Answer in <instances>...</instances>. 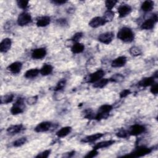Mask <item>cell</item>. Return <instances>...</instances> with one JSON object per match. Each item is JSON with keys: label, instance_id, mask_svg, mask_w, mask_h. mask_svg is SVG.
<instances>
[{"label": "cell", "instance_id": "6da1fadb", "mask_svg": "<svg viewBox=\"0 0 158 158\" xmlns=\"http://www.w3.org/2000/svg\"><path fill=\"white\" fill-rule=\"evenodd\" d=\"M117 38L124 42L130 43L134 40L135 35L130 28L123 27L118 32Z\"/></svg>", "mask_w": 158, "mask_h": 158}, {"label": "cell", "instance_id": "7a4b0ae2", "mask_svg": "<svg viewBox=\"0 0 158 158\" xmlns=\"http://www.w3.org/2000/svg\"><path fill=\"white\" fill-rule=\"evenodd\" d=\"M113 107L109 104H104L101 106L98 110V113L95 115V119L96 120H101L102 119H107L109 116V112L112 110Z\"/></svg>", "mask_w": 158, "mask_h": 158}, {"label": "cell", "instance_id": "3957f363", "mask_svg": "<svg viewBox=\"0 0 158 158\" xmlns=\"http://www.w3.org/2000/svg\"><path fill=\"white\" fill-rule=\"evenodd\" d=\"M24 99L19 98L17 99L16 102L13 104L11 109V112L13 115H17L21 114L24 112Z\"/></svg>", "mask_w": 158, "mask_h": 158}, {"label": "cell", "instance_id": "277c9868", "mask_svg": "<svg viewBox=\"0 0 158 158\" xmlns=\"http://www.w3.org/2000/svg\"><path fill=\"white\" fill-rule=\"evenodd\" d=\"M152 149L146 147H139L136 148L133 152H132L130 154L127 155V156L128 157H142L146 154H148L152 152Z\"/></svg>", "mask_w": 158, "mask_h": 158}, {"label": "cell", "instance_id": "5b68a950", "mask_svg": "<svg viewBox=\"0 0 158 158\" xmlns=\"http://www.w3.org/2000/svg\"><path fill=\"white\" fill-rule=\"evenodd\" d=\"M104 74H105V72L104 71H103L101 69L98 70V71H96L95 72L90 74L87 77V82L94 83L98 82V80H101V79H103Z\"/></svg>", "mask_w": 158, "mask_h": 158}, {"label": "cell", "instance_id": "8992f818", "mask_svg": "<svg viewBox=\"0 0 158 158\" xmlns=\"http://www.w3.org/2000/svg\"><path fill=\"white\" fill-rule=\"evenodd\" d=\"M114 38V33L111 32H108L100 34L98 39L101 43L106 45H109L112 42Z\"/></svg>", "mask_w": 158, "mask_h": 158}, {"label": "cell", "instance_id": "52a82bcc", "mask_svg": "<svg viewBox=\"0 0 158 158\" xmlns=\"http://www.w3.org/2000/svg\"><path fill=\"white\" fill-rule=\"evenodd\" d=\"M32 22L31 16L26 12L19 14L18 19V24L20 26H24Z\"/></svg>", "mask_w": 158, "mask_h": 158}, {"label": "cell", "instance_id": "ba28073f", "mask_svg": "<svg viewBox=\"0 0 158 158\" xmlns=\"http://www.w3.org/2000/svg\"><path fill=\"white\" fill-rule=\"evenodd\" d=\"M157 21V15H154L152 18L146 20L142 24V25L141 26V29L143 30H151L154 27Z\"/></svg>", "mask_w": 158, "mask_h": 158}, {"label": "cell", "instance_id": "9c48e42d", "mask_svg": "<svg viewBox=\"0 0 158 158\" xmlns=\"http://www.w3.org/2000/svg\"><path fill=\"white\" fill-rule=\"evenodd\" d=\"M145 131H146V128L144 126L140 124H135L131 127L130 130L128 132L130 135L138 136L144 133Z\"/></svg>", "mask_w": 158, "mask_h": 158}, {"label": "cell", "instance_id": "30bf717a", "mask_svg": "<svg viewBox=\"0 0 158 158\" xmlns=\"http://www.w3.org/2000/svg\"><path fill=\"white\" fill-rule=\"evenodd\" d=\"M107 22L101 17H96L91 20L89 22V26L92 28H98L99 27L104 26Z\"/></svg>", "mask_w": 158, "mask_h": 158}, {"label": "cell", "instance_id": "8fae6325", "mask_svg": "<svg viewBox=\"0 0 158 158\" xmlns=\"http://www.w3.org/2000/svg\"><path fill=\"white\" fill-rule=\"evenodd\" d=\"M47 55V50L45 48H40L34 50L32 53V57L35 59H41Z\"/></svg>", "mask_w": 158, "mask_h": 158}, {"label": "cell", "instance_id": "7c38bea8", "mask_svg": "<svg viewBox=\"0 0 158 158\" xmlns=\"http://www.w3.org/2000/svg\"><path fill=\"white\" fill-rule=\"evenodd\" d=\"M51 127V123L50 122H43L40 123L35 128L36 132H45L48 131Z\"/></svg>", "mask_w": 158, "mask_h": 158}, {"label": "cell", "instance_id": "4fadbf2b", "mask_svg": "<svg viewBox=\"0 0 158 158\" xmlns=\"http://www.w3.org/2000/svg\"><path fill=\"white\" fill-rule=\"evenodd\" d=\"M12 41L10 38H5L0 43V51L2 53L8 52L11 47Z\"/></svg>", "mask_w": 158, "mask_h": 158}, {"label": "cell", "instance_id": "5bb4252c", "mask_svg": "<svg viewBox=\"0 0 158 158\" xmlns=\"http://www.w3.org/2000/svg\"><path fill=\"white\" fill-rule=\"evenodd\" d=\"M132 12V8L127 5H122L118 8V13L120 18H125Z\"/></svg>", "mask_w": 158, "mask_h": 158}, {"label": "cell", "instance_id": "9a60e30c", "mask_svg": "<svg viewBox=\"0 0 158 158\" xmlns=\"http://www.w3.org/2000/svg\"><path fill=\"white\" fill-rule=\"evenodd\" d=\"M127 63V58L125 56H120L115 59L111 63L112 67H122L125 65Z\"/></svg>", "mask_w": 158, "mask_h": 158}, {"label": "cell", "instance_id": "2e32d148", "mask_svg": "<svg viewBox=\"0 0 158 158\" xmlns=\"http://www.w3.org/2000/svg\"><path fill=\"white\" fill-rule=\"evenodd\" d=\"M22 67V64L21 62H15L10 64L8 67V70L14 74H16L20 72Z\"/></svg>", "mask_w": 158, "mask_h": 158}, {"label": "cell", "instance_id": "e0dca14e", "mask_svg": "<svg viewBox=\"0 0 158 158\" xmlns=\"http://www.w3.org/2000/svg\"><path fill=\"white\" fill-rule=\"evenodd\" d=\"M104 135V133H98L94 135H89L86 136L85 138H83L81 140V142L82 143H91V142H94L98 140H99V138H101V137H103Z\"/></svg>", "mask_w": 158, "mask_h": 158}, {"label": "cell", "instance_id": "ac0fdd59", "mask_svg": "<svg viewBox=\"0 0 158 158\" xmlns=\"http://www.w3.org/2000/svg\"><path fill=\"white\" fill-rule=\"evenodd\" d=\"M24 129V127L22 124L14 125H11L8 128L7 132L11 135H15V134H17V133L21 132Z\"/></svg>", "mask_w": 158, "mask_h": 158}, {"label": "cell", "instance_id": "d6986e66", "mask_svg": "<svg viewBox=\"0 0 158 158\" xmlns=\"http://www.w3.org/2000/svg\"><path fill=\"white\" fill-rule=\"evenodd\" d=\"M51 22V18L49 16H43L40 18L37 21V26L39 27H44L48 26Z\"/></svg>", "mask_w": 158, "mask_h": 158}, {"label": "cell", "instance_id": "ffe728a7", "mask_svg": "<svg viewBox=\"0 0 158 158\" xmlns=\"http://www.w3.org/2000/svg\"><path fill=\"white\" fill-rule=\"evenodd\" d=\"M115 142V140H107V141H101L99 142L98 143H97L96 144H95L93 146V149L98 150L99 149H101V148H107L110 146H111L112 144H114V143Z\"/></svg>", "mask_w": 158, "mask_h": 158}, {"label": "cell", "instance_id": "44dd1931", "mask_svg": "<svg viewBox=\"0 0 158 158\" xmlns=\"http://www.w3.org/2000/svg\"><path fill=\"white\" fill-rule=\"evenodd\" d=\"M154 83V78L153 77H145L141 80L139 83L138 85L143 87H148L149 86L152 85Z\"/></svg>", "mask_w": 158, "mask_h": 158}, {"label": "cell", "instance_id": "7402d4cb", "mask_svg": "<svg viewBox=\"0 0 158 158\" xmlns=\"http://www.w3.org/2000/svg\"><path fill=\"white\" fill-rule=\"evenodd\" d=\"M72 131V127H65L60 129L56 132V135L59 138H63L68 135Z\"/></svg>", "mask_w": 158, "mask_h": 158}, {"label": "cell", "instance_id": "603a6c76", "mask_svg": "<svg viewBox=\"0 0 158 158\" xmlns=\"http://www.w3.org/2000/svg\"><path fill=\"white\" fill-rule=\"evenodd\" d=\"M85 46L84 45L80 43H75L73 45L71 48V51L74 54H79L81 53L84 51Z\"/></svg>", "mask_w": 158, "mask_h": 158}, {"label": "cell", "instance_id": "cb8c5ba5", "mask_svg": "<svg viewBox=\"0 0 158 158\" xmlns=\"http://www.w3.org/2000/svg\"><path fill=\"white\" fill-rule=\"evenodd\" d=\"M53 67L50 64H45L40 70V73L43 76H47L51 74L53 72Z\"/></svg>", "mask_w": 158, "mask_h": 158}, {"label": "cell", "instance_id": "d4e9b609", "mask_svg": "<svg viewBox=\"0 0 158 158\" xmlns=\"http://www.w3.org/2000/svg\"><path fill=\"white\" fill-rule=\"evenodd\" d=\"M154 8V2L152 1H145L141 5V10L144 12H149Z\"/></svg>", "mask_w": 158, "mask_h": 158}, {"label": "cell", "instance_id": "484cf974", "mask_svg": "<svg viewBox=\"0 0 158 158\" xmlns=\"http://www.w3.org/2000/svg\"><path fill=\"white\" fill-rule=\"evenodd\" d=\"M40 73V70L38 69H32L27 71L25 74V77L27 79H32L36 77Z\"/></svg>", "mask_w": 158, "mask_h": 158}, {"label": "cell", "instance_id": "4316f807", "mask_svg": "<svg viewBox=\"0 0 158 158\" xmlns=\"http://www.w3.org/2000/svg\"><path fill=\"white\" fill-rule=\"evenodd\" d=\"M109 82V79H101L98 82L94 83L93 87L96 88H102L104 87H105L108 83Z\"/></svg>", "mask_w": 158, "mask_h": 158}, {"label": "cell", "instance_id": "83f0119b", "mask_svg": "<svg viewBox=\"0 0 158 158\" xmlns=\"http://www.w3.org/2000/svg\"><path fill=\"white\" fill-rule=\"evenodd\" d=\"M14 95L13 94H10V95H6L5 96H2L1 97V104H8L11 103L13 99H14Z\"/></svg>", "mask_w": 158, "mask_h": 158}, {"label": "cell", "instance_id": "f1b7e54d", "mask_svg": "<svg viewBox=\"0 0 158 158\" xmlns=\"http://www.w3.org/2000/svg\"><path fill=\"white\" fill-rule=\"evenodd\" d=\"M114 17V13L112 10H107L105 12L103 19L107 22L111 21Z\"/></svg>", "mask_w": 158, "mask_h": 158}, {"label": "cell", "instance_id": "f546056e", "mask_svg": "<svg viewBox=\"0 0 158 158\" xmlns=\"http://www.w3.org/2000/svg\"><path fill=\"white\" fill-rule=\"evenodd\" d=\"M130 55L133 56H138L141 55V50L136 47H133L130 49L129 51Z\"/></svg>", "mask_w": 158, "mask_h": 158}, {"label": "cell", "instance_id": "4dcf8cb0", "mask_svg": "<svg viewBox=\"0 0 158 158\" xmlns=\"http://www.w3.org/2000/svg\"><path fill=\"white\" fill-rule=\"evenodd\" d=\"M27 140L26 137H22L17 140H16L14 143H13V145L15 147H20L22 145H24L26 142H27Z\"/></svg>", "mask_w": 158, "mask_h": 158}, {"label": "cell", "instance_id": "1f68e13d", "mask_svg": "<svg viewBox=\"0 0 158 158\" xmlns=\"http://www.w3.org/2000/svg\"><path fill=\"white\" fill-rule=\"evenodd\" d=\"M84 117L88 119H95V116L93 111L91 109H88L84 111Z\"/></svg>", "mask_w": 158, "mask_h": 158}, {"label": "cell", "instance_id": "d6a6232c", "mask_svg": "<svg viewBox=\"0 0 158 158\" xmlns=\"http://www.w3.org/2000/svg\"><path fill=\"white\" fill-rule=\"evenodd\" d=\"M66 84V80L65 79L61 80L56 85V86L55 88V91H59L61 90H63Z\"/></svg>", "mask_w": 158, "mask_h": 158}, {"label": "cell", "instance_id": "836d02e7", "mask_svg": "<svg viewBox=\"0 0 158 158\" xmlns=\"http://www.w3.org/2000/svg\"><path fill=\"white\" fill-rule=\"evenodd\" d=\"M124 77L123 75H122L120 74H117L114 75H113L110 79L109 81L114 82H120L124 80Z\"/></svg>", "mask_w": 158, "mask_h": 158}, {"label": "cell", "instance_id": "e575fe53", "mask_svg": "<svg viewBox=\"0 0 158 158\" xmlns=\"http://www.w3.org/2000/svg\"><path fill=\"white\" fill-rule=\"evenodd\" d=\"M117 2V1H115V0H112V1L107 0V1H106L105 2V5L107 10H112V9L115 6Z\"/></svg>", "mask_w": 158, "mask_h": 158}, {"label": "cell", "instance_id": "d590c367", "mask_svg": "<svg viewBox=\"0 0 158 158\" xmlns=\"http://www.w3.org/2000/svg\"><path fill=\"white\" fill-rule=\"evenodd\" d=\"M17 4L19 8L26 10L29 6V2L28 1H22V0H19L17 2Z\"/></svg>", "mask_w": 158, "mask_h": 158}, {"label": "cell", "instance_id": "8d00e7d4", "mask_svg": "<svg viewBox=\"0 0 158 158\" xmlns=\"http://www.w3.org/2000/svg\"><path fill=\"white\" fill-rule=\"evenodd\" d=\"M129 135H130L129 132H128L127 131H126L125 130H121L116 133L117 136H118L119 138H127L128 136Z\"/></svg>", "mask_w": 158, "mask_h": 158}, {"label": "cell", "instance_id": "74e56055", "mask_svg": "<svg viewBox=\"0 0 158 158\" xmlns=\"http://www.w3.org/2000/svg\"><path fill=\"white\" fill-rule=\"evenodd\" d=\"M83 37V33L82 32H77L74 36L72 37L71 40L73 42H75V43H78V42Z\"/></svg>", "mask_w": 158, "mask_h": 158}, {"label": "cell", "instance_id": "f35d334b", "mask_svg": "<svg viewBox=\"0 0 158 158\" xmlns=\"http://www.w3.org/2000/svg\"><path fill=\"white\" fill-rule=\"evenodd\" d=\"M50 152H51V150H45L44 151H43L41 153H39L37 156L36 157H43V158H46V157H48L49 156V155L50 154Z\"/></svg>", "mask_w": 158, "mask_h": 158}, {"label": "cell", "instance_id": "ab89813d", "mask_svg": "<svg viewBox=\"0 0 158 158\" xmlns=\"http://www.w3.org/2000/svg\"><path fill=\"white\" fill-rule=\"evenodd\" d=\"M98 154V150H96V149H93L92 151H91L89 152H88L86 156H85V157H87V158L94 157H96Z\"/></svg>", "mask_w": 158, "mask_h": 158}, {"label": "cell", "instance_id": "60d3db41", "mask_svg": "<svg viewBox=\"0 0 158 158\" xmlns=\"http://www.w3.org/2000/svg\"><path fill=\"white\" fill-rule=\"evenodd\" d=\"M38 100V96H32V97H30V98H29L27 100V102L29 104H30V105H32V104H34L37 103Z\"/></svg>", "mask_w": 158, "mask_h": 158}, {"label": "cell", "instance_id": "b9f144b4", "mask_svg": "<svg viewBox=\"0 0 158 158\" xmlns=\"http://www.w3.org/2000/svg\"><path fill=\"white\" fill-rule=\"evenodd\" d=\"M131 93V91L128 89H125V90H124L122 91H121L120 93V98H125L127 97L128 95H130Z\"/></svg>", "mask_w": 158, "mask_h": 158}, {"label": "cell", "instance_id": "7bdbcfd3", "mask_svg": "<svg viewBox=\"0 0 158 158\" xmlns=\"http://www.w3.org/2000/svg\"><path fill=\"white\" fill-rule=\"evenodd\" d=\"M151 93L154 95H157L158 93V85L157 83L153 84L151 90H150Z\"/></svg>", "mask_w": 158, "mask_h": 158}, {"label": "cell", "instance_id": "ee69618b", "mask_svg": "<svg viewBox=\"0 0 158 158\" xmlns=\"http://www.w3.org/2000/svg\"><path fill=\"white\" fill-rule=\"evenodd\" d=\"M51 2L57 5H61L67 3V1H64V0H55V1H53Z\"/></svg>", "mask_w": 158, "mask_h": 158}, {"label": "cell", "instance_id": "f6af8a7d", "mask_svg": "<svg viewBox=\"0 0 158 158\" xmlns=\"http://www.w3.org/2000/svg\"><path fill=\"white\" fill-rule=\"evenodd\" d=\"M57 22L60 25H65L67 24V21L66 19H59V20H58Z\"/></svg>", "mask_w": 158, "mask_h": 158}]
</instances>
